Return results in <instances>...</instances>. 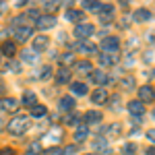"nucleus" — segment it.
<instances>
[{
    "mask_svg": "<svg viewBox=\"0 0 155 155\" xmlns=\"http://www.w3.org/2000/svg\"><path fill=\"white\" fill-rule=\"evenodd\" d=\"M27 128H29V120H27V116H17V118H12L11 122L6 124V130L11 132V134H15V137L27 132Z\"/></svg>",
    "mask_w": 155,
    "mask_h": 155,
    "instance_id": "nucleus-1",
    "label": "nucleus"
},
{
    "mask_svg": "<svg viewBox=\"0 0 155 155\" xmlns=\"http://www.w3.org/2000/svg\"><path fill=\"white\" fill-rule=\"evenodd\" d=\"M101 48H104V52H107V54H116L120 50V39L114 35H107L104 37V41H101Z\"/></svg>",
    "mask_w": 155,
    "mask_h": 155,
    "instance_id": "nucleus-2",
    "label": "nucleus"
},
{
    "mask_svg": "<svg viewBox=\"0 0 155 155\" xmlns=\"http://www.w3.org/2000/svg\"><path fill=\"white\" fill-rule=\"evenodd\" d=\"M95 33V27L91 23H81L74 27V37H79V39H87L89 35H93Z\"/></svg>",
    "mask_w": 155,
    "mask_h": 155,
    "instance_id": "nucleus-3",
    "label": "nucleus"
},
{
    "mask_svg": "<svg viewBox=\"0 0 155 155\" xmlns=\"http://www.w3.org/2000/svg\"><path fill=\"white\" fill-rule=\"evenodd\" d=\"M35 25H37L39 31H44V29H52V27H56V17H52V15H41V17L35 21Z\"/></svg>",
    "mask_w": 155,
    "mask_h": 155,
    "instance_id": "nucleus-4",
    "label": "nucleus"
},
{
    "mask_svg": "<svg viewBox=\"0 0 155 155\" xmlns=\"http://www.w3.org/2000/svg\"><path fill=\"white\" fill-rule=\"evenodd\" d=\"M128 112H130V116H134V118H141L145 114V104L139 101V99H132V101H128Z\"/></svg>",
    "mask_w": 155,
    "mask_h": 155,
    "instance_id": "nucleus-5",
    "label": "nucleus"
},
{
    "mask_svg": "<svg viewBox=\"0 0 155 155\" xmlns=\"http://www.w3.org/2000/svg\"><path fill=\"white\" fill-rule=\"evenodd\" d=\"M31 33H33V27H29V25H19L17 29H15V37H17V41H27L29 37H31Z\"/></svg>",
    "mask_w": 155,
    "mask_h": 155,
    "instance_id": "nucleus-6",
    "label": "nucleus"
},
{
    "mask_svg": "<svg viewBox=\"0 0 155 155\" xmlns=\"http://www.w3.org/2000/svg\"><path fill=\"white\" fill-rule=\"evenodd\" d=\"M19 106H21V101L15 99V97H4V99L0 101V107H2L4 112H17Z\"/></svg>",
    "mask_w": 155,
    "mask_h": 155,
    "instance_id": "nucleus-7",
    "label": "nucleus"
},
{
    "mask_svg": "<svg viewBox=\"0 0 155 155\" xmlns=\"http://www.w3.org/2000/svg\"><path fill=\"white\" fill-rule=\"evenodd\" d=\"M139 99H141L143 104H147V101H153V99H155V89H151L149 85H143V87L139 89Z\"/></svg>",
    "mask_w": 155,
    "mask_h": 155,
    "instance_id": "nucleus-8",
    "label": "nucleus"
},
{
    "mask_svg": "<svg viewBox=\"0 0 155 155\" xmlns=\"http://www.w3.org/2000/svg\"><path fill=\"white\" fill-rule=\"evenodd\" d=\"M99 64H101V66H114V64H116V62H118V52H116V54H107V52H104V54H99Z\"/></svg>",
    "mask_w": 155,
    "mask_h": 155,
    "instance_id": "nucleus-9",
    "label": "nucleus"
},
{
    "mask_svg": "<svg viewBox=\"0 0 155 155\" xmlns=\"http://www.w3.org/2000/svg\"><path fill=\"white\" fill-rule=\"evenodd\" d=\"M71 77H72V72H71V68H58L56 71V85H66L68 81H71Z\"/></svg>",
    "mask_w": 155,
    "mask_h": 155,
    "instance_id": "nucleus-10",
    "label": "nucleus"
},
{
    "mask_svg": "<svg viewBox=\"0 0 155 155\" xmlns=\"http://www.w3.org/2000/svg\"><path fill=\"white\" fill-rule=\"evenodd\" d=\"M48 44H50V39H48V35H37L35 39H33V52H44V50L48 48Z\"/></svg>",
    "mask_w": 155,
    "mask_h": 155,
    "instance_id": "nucleus-11",
    "label": "nucleus"
},
{
    "mask_svg": "<svg viewBox=\"0 0 155 155\" xmlns=\"http://www.w3.org/2000/svg\"><path fill=\"white\" fill-rule=\"evenodd\" d=\"M89 81H91L93 85H106V81H107L106 71H93L91 74H89Z\"/></svg>",
    "mask_w": 155,
    "mask_h": 155,
    "instance_id": "nucleus-12",
    "label": "nucleus"
},
{
    "mask_svg": "<svg viewBox=\"0 0 155 155\" xmlns=\"http://www.w3.org/2000/svg\"><path fill=\"white\" fill-rule=\"evenodd\" d=\"M91 101L97 104V106L106 104V101H107V91H106V89H95V91L91 93Z\"/></svg>",
    "mask_w": 155,
    "mask_h": 155,
    "instance_id": "nucleus-13",
    "label": "nucleus"
},
{
    "mask_svg": "<svg viewBox=\"0 0 155 155\" xmlns=\"http://www.w3.org/2000/svg\"><path fill=\"white\" fill-rule=\"evenodd\" d=\"M15 52H17V46H15V41L11 39H6V41H2V46H0V54H4V56H15Z\"/></svg>",
    "mask_w": 155,
    "mask_h": 155,
    "instance_id": "nucleus-14",
    "label": "nucleus"
},
{
    "mask_svg": "<svg viewBox=\"0 0 155 155\" xmlns=\"http://www.w3.org/2000/svg\"><path fill=\"white\" fill-rule=\"evenodd\" d=\"M132 17H134V21H137V23H145V21H149V19H151V11H147V8H137Z\"/></svg>",
    "mask_w": 155,
    "mask_h": 155,
    "instance_id": "nucleus-15",
    "label": "nucleus"
},
{
    "mask_svg": "<svg viewBox=\"0 0 155 155\" xmlns=\"http://www.w3.org/2000/svg\"><path fill=\"white\" fill-rule=\"evenodd\" d=\"M85 124H97L99 120H101V112H97V110H91V112H87L85 114Z\"/></svg>",
    "mask_w": 155,
    "mask_h": 155,
    "instance_id": "nucleus-16",
    "label": "nucleus"
},
{
    "mask_svg": "<svg viewBox=\"0 0 155 155\" xmlns=\"http://www.w3.org/2000/svg\"><path fill=\"white\" fill-rule=\"evenodd\" d=\"M66 19H68L71 23L81 25V19H83V12H81V11H74V8H68V11H66Z\"/></svg>",
    "mask_w": 155,
    "mask_h": 155,
    "instance_id": "nucleus-17",
    "label": "nucleus"
},
{
    "mask_svg": "<svg viewBox=\"0 0 155 155\" xmlns=\"http://www.w3.org/2000/svg\"><path fill=\"white\" fill-rule=\"evenodd\" d=\"M79 52H83L87 56H91V54H95L97 52V46L95 44H91V41H83V44H79Z\"/></svg>",
    "mask_w": 155,
    "mask_h": 155,
    "instance_id": "nucleus-18",
    "label": "nucleus"
},
{
    "mask_svg": "<svg viewBox=\"0 0 155 155\" xmlns=\"http://www.w3.org/2000/svg\"><path fill=\"white\" fill-rule=\"evenodd\" d=\"M87 134H89V128L83 124V126H79V128L74 130V141H77V143H81V141L87 139Z\"/></svg>",
    "mask_w": 155,
    "mask_h": 155,
    "instance_id": "nucleus-19",
    "label": "nucleus"
},
{
    "mask_svg": "<svg viewBox=\"0 0 155 155\" xmlns=\"http://www.w3.org/2000/svg\"><path fill=\"white\" fill-rule=\"evenodd\" d=\"M46 114H48L46 106H37V104H35V106L31 107V118H44Z\"/></svg>",
    "mask_w": 155,
    "mask_h": 155,
    "instance_id": "nucleus-20",
    "label": "nucleus"
},
{
    "mask_svg": "<svg viewBox=\"0 0 155 155\" xmlns=\"http://www.w3.org/2000/svg\"><path fill=\"white\" fill-rule=\"evenodd\" d=\"M77 72H81V74H91V64L87 62V60H81V62H77Z\"/></svg>",
    "mask_w": 155,
    "mask_h": 155,
    "instance_id": "nucleus-21",
    "label": "nucleus"
},
{
    "mask_svg": "<svg viewBox=\"0 0 155 155\" xmlns=\"http://www.w3.org/2000/svg\"><path fill=\"white\" fill-rule=\"evenodd\" d=\"M71 91L74 93V95H85V93H87V85H85V83H79V81H77V83H72V85H71Z\"/></svg>",
    "mask_w": 155,
    "mask_h": 155,
    "instance_id": "nucleus-22",
    "label": "nucleus"
},
{
    "mask_svg": "<svg viewBox=\"0 0 155 155\" xmlns=\"http://www.w3.org/2000/svg\"><path fill=\"white\" fill-rule=\"evenodd\" d=\"M35 101H37V97L33 91H27V93H23V106H29V107H33L35 106Z\"/></svg>",
    "mask_w": 155,
    "mask_h": 155,
    "instance_id": "nucleus-23",
    "label": "nucleus"
},
{
    "mask_svg": "<svg viewBox=\"0 0 155 155\" xmlns=\"http://www.w3.org/2000/svg\"><path fill=\"white\" fill-rule=\"evenodd\" d=\"M21 58H23V62H37V52H33V50H23V54H21Z\"/></svg>",
    "mask_w": 155,
    "mask_h": 155,
    "instance_id": "nucleus-24",
    "label": "nucleus"
},
{
    "mask_svg": "<svg viewBox=\"0 0 155 155\" xmlns=\"http://www.w3.org/2000/svg\"><path fill=\"white\" fill-rule=\"evenodd\" d=\"M120 87H122L124 91H132V89H134V77H124V79L120 81Z\"/></svg>",
    "mask_w": 155,
    "mask_h": 155,
    "instance_id": "nucleus-25",
    "label": "nucleus"
},
{
    "mask_svg": "<svg viewBox=\"0 0 155 155\" xmlns=\"http://www.w3.org/2000/svg\"><path fill=\"white\" fill-rule=\"evenodd\" d=\"M106 132H107V137L116 139V137H120V132H122V126H120V124H112V126L106 128Z\"/></svg>",
    "mask_w": 155,
    "mask_h": 155,
    "instance_id": "nucleus-26",
    "label": "nucleus"
},
{
    "mask_svg": "<svg viewBox=\"0 0 155 155\" xmlns=\"http://www.w3.org/2000/svg\"><path fill=\"white\" fill-rule=\"evenodd\" d=\"M58 2H52V0H50V2H46V4H44V11H46V15H52V17H54V12L58 11Z\"/></svg>",
    "mask_w": 155,
    "mask_h": 155,
    "instance_id": "nucleus-27",
    "label": "nucleus"
},
{
    "mask_svg": "<svg viewBox=\"0 0 155 155\" xmlns=\"http://www.w3.org/2000/svg\"><path fill=\"white\" fill-rule=\"evenodd\" d=\"M83 8H85V11H99V8H101V4L95 2V0H85V2H83Z\"/></svg>",
    "mask_w": 155,
    "mask_h": 155,
    "instance_id": "nucleus-28",
    "label": "nucleus"
},
{
    "mask_svg": "<svg viewBox=\"0 0 155 155\" xmlns=\"http://www.w3.org/2000/svg\"><path fill=\"white\" fill-rule=\"evenodd\" d=\"M37 77H39V81H46L52 77V66H41V71L37 72Z\"/></svg>",
    "mask_w": 155,
    "mask_h": 155,
    "instance_id": "nucleus-29",
    "label": "nucleus"
},
{
    "mask_svg": "<svg viewBox=\"0 0 155 155\" xmlns=\"http://www.w3.org/2000/svg\"><path fill=\"white\" fill-rule=\"evenodd\" d=\"M60 107H62V110H72V107H74V99H72V97H62V99H60Z\"/></svg>",
    "mask_w": 155,
    "mask_h": 155,
    "instance_id": "nucleus-30",
    "label": "nucleus"
},
{
    "mask_svg": "<svg viewBox=\"0 0 155 155\" xmlns=\"http://www.w3.org/2000/svg\"><path fill=\"white\" fill-rule=\"evenodd\" d=\"M60 62L64 64V68H66L68 64H72V62H74V56H72V52H66V54H62V56H60Z\"/></svg>",
    "mask_w": 155,
    "mask_h": 155,
    "instance_id": "nucleus-31",
    "label": "nucleus"
},
{
    "mask_svg": "<svg viewBox=\"0 0 155 155\" xmlns=\"http://www.w3.org/2000/svg\"><path fill=\"white\" fill-rule=\"evenodd\" d=\"M112 11H114V6H112V4H101V8H99L101 17H112Z\"/></svg>",
    "mask_w": 155,
    "mask_h": 155,
    "instance_id": "nucleus-32",
    "label": "nucleus"
},
{
    "mask_svg": "<svg viewBox=\"0 0 155 155\" xmlns=\"http://www.w3.org/2000/svg\"><path fill=\"white\" fill-rule=\"evenodd\" d=\"M122 153H124V155H134V153H137V145H134V143H126Z\"/></svg>",
    "mask_w": 155,
    "mask_h": 155,
    "instance_id": "nucleus-33",
    "label": "nucleus"
},
{
    "mask_svg": "<svg viewBox=\"0 0 155 155\" xmlns=\"http://www.w3.org/2000/svg\"><path fill=\"white\" fill-rule=\"evenodd\" d=\"M39 151H41V145H39V141H35V143H31V145H29V153L37 155Z\"/></svg>",
    "mask_w": 155,
    "mask_h": 155,
    "instance_id": "nucleus-34",
    "label": "nucleus"
},
{
    "mask_svg": "<svg viewBox=\"0 0 155 155\" xmlns=\"http://www.w3.org/2000/svg\"><path fill=\"white\" fill-rule=\"evenodd\" d=\"M44 155H62V151H60L58 147H50V149H48Z\"/></svg>",
    "mask_w": 155,
    "mask_h": 155,
    "instance_id": "nucleus-35",
    "label": "nucleus"
},
{
    "mask_svg": "<svg viewBox=\"0 0 155 155\" xmlns=\"http://www.w3.org/2000/svg\"><path fill=\"white\" fill-rule=\"evenodd\" d=\"M66 122H68V124H77V122H79V116H77V114H71V116H66Z\"/></svg>",
    "mask_w": 155,
    "mask_h": 155,
    "instance_id": "nucleus-36",
    "label": "nucleus"
},
{
    "mask_svg": "<svg viewBox=\"0 0 155 155\" xmlns=\"http://www.w3.org/2000/svg\"><path fill=\"white\" fill-rule=\"evenodd\" d=\"M27 17H31V19H35V21H37V19H39L41 15H39V11H35V8H33V11H29V12H27Z\"/></svg>",
    "mask_w": 155,
    "mask_h": 155,
    "instance_id": "nucleus-37",
    "label": "nucleus"
},
{
    "mask_svg": "<svg viewBox=\"0 0 155 155\" xmlns=\"http://www.w3.org/2000/svg\"><path fill=\"white\" fill-rule=\"evenodd\" d=\"M0 155H15V151L11 147H4V149H0Z\"/></svg>",
    "mask_w": 155,
    "mask_h": 155,
    "instance_id": "nucleus-38",
    "label": "nucleus"
},
{
    "mask_svg": "<svg viewBox=\"0 0 155 155\" xmlns=\"http://www.w3.org/2000/svg\"><path fill=\"white\" fill-rule=\"evenodd\" d=\"M74 151H77V149H74L72 145H68V147L64 149V153H66V155H74Z\"/></svg>",
    "mask_w": 155,
    "mask_h": 155,
    "instance_id": "nucleus-39",
    "label": "nucleus"
},
{
    "mask_svg": "<svg viewBox=\"0 0 155 155\" xmlns=\"http://www.w3.org/2000/svg\"><path fill=\"white\" fill-rule=\"evenodd\" d=\"M147 139H149L151 143H155V128H153V130H149V132H147Z\"/></svg>",
    "mask_w": 155,
    "mask_h": 155,
    "instance_id": "nucleus-40",
    "label": "nucleus"
},
{
    "mask_svg": "<svg viewBox=\"0 0 155 155\" xmlns=\"http://www.w3.org/2000/svg\"><path fill=\"white\" fill-rule=\"evenodd\" d=\"M6 12V2H0V15H4Z\"/></svg>",
    "mask_w": 155,
    "mask_h": 155,
    "instance_id": "nucleus-41",
    "label": "nucleus"
},
{
    "mask_svg": "<svg viewBox=\"0 0 155 155\" xmlns=\"http://www.w3.org/2000/svg\"><path fill=\"white\" fill-rule=\"evenodd\" d=\"M145 155H155V147H149V149H147V153Z\"/></svg>",
    "mask_w": 155,
    "mask_h": 155,
    "instance_id": "nucleus-42",
    "label": "nucleus"
},
{
    "mask_svg": "<svg viewBox=\"0 0 155 155\" xmlns=\"http://www.w3.org/2000/svg\"><path fill=\"white\" fill-rule=\"evenodd\" d=\"M101 23H112V17H101Z\"/></svg>",
    "mask_w": 155,
    "mask_h": 155,
    "instance_id": "nucleus-43",
    "label": "nucleus"
},
{
    "mask_svg": "<svg viewBox=\"0 0 155 155\" xmlns=\"http://www.w3.org/2000/svg\"><path fill=\"white\" fill-rule=\"evenodd\" d=\"M2 128H4V122H2V118H0V130H2Z\"/></svg>",
    "mask_w": 155,
    "mask_h": 155,
    "instance_id": "nucleus-44",
    "label": "nucleus"
},
{
    "mask_svg": "<svg viewBox=\"0 0 155 155\" xmlns=\"http://www.w3.org/2000/svg\"><path fill=\"white\" fill-rule=\"evenodd\" d=\"M85 155H95V153H85Z\"/></svg>",
    "mask_w": 155,
    "mask_h": 155,
    "instance_id": "nucleus-45",
    "label": "nucleus"
},
{
    "mask_svg": "<svg viewBox=\"0 0 155 155\" xmlns=\"http://www.w3.org/2000/svg\"><path fill=\"white\" fill-rule=\"evenodd\" d=\"M23 155H33V153H23Z\"/></svg>",
    "mask_w": 155,
    "mask_h": 155,
    "instance_id": "nucleus-46",
    "label": "nucleus"
},
{
    "mask_svg": "<svg viewBox=\"0 0 155 155\" xmlns=\"http://www.w3.org/2000/svg\"><path fill=\"white\" fill-rule=\"evenodd\" d=\"M153 118H155V110H153Z\"/></svg>",
    "mask_w": 155,
    "mask_h": 155,
    "instance_id": "nucleus-47",
    "label": "nucleus"
}]
</instances>
